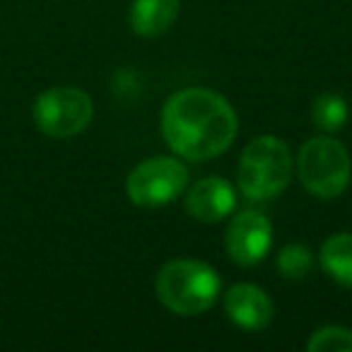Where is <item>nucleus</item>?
Masks as SVG:
<instances>
[{"instance_id": "obj_4", "label": "nucleus", "mask_w": 352, "mask_h": 352, "mask_svg": "<svg viewBox=\"0 0 352 352\" xmlns=\"http://www.w3.org/2000/svg\"><path fill=\"white\" fill-rule=\"evenodd\" d=\"M297 176L314 198L333 201L342 196L352 179V162L345 145L331 135L309 138L297 155Z\"/></svg>"}, {"instance_id": "obj_12", "label": "nucleus", "mask_w": 352, "mask_h": 352, "mask_svg": "<svg viewBox=\"0 0 352 352\" xmlns=\"http://www.w3.org/2000/svg\"><path fill=\"white\" fill-rule=\"evenodd\" d=\"M347 116H350V109L340 94L326 92L314 99L311 104V123L323 133H338L345 126Z\"/></svg>"}, {"instance_id": "obj_9", "label": "nucleus", "mask_w": 352, "mask_h": 352, "mask_svg": "<svg viewBox=\"0 0 352 352\" xmlns=\"http://www.w3.org/2000/svg\"><path fill=\"white\" fill-rule=\"evenodd\" d=\"M236 210V191L220 176H206L186 193V212L198 222L215 225Z\"/></svg>"}, {"instance_id": "obj_3", "label": "nucleus", "mask_w": 352, "mask_h": 352, "mask_svg": "<svg viewBox=\"0 0 352 352\" xmlns=\"http://www.w3.org/2000/svg\"><path fill=\"white\" fill-rule=\"evenodd\" d=\"M292 171L294 160L287 142L275 135H258L241 152L236 182L249 201H270L289 186Z\"/></svg>"}, {"instance_id": "obj_6", "label": "nucleus", "mask_w": 352, "mask_h": 352, "mask_svg": "<svg viewBox=\"0 0 352 352\" xmlns=\"http://www.w3.org/2000/svg\"><path fill=\"white\" fill-rule=\"evenodd\" d=\"M34 123L44 135L65 140L80 135L92 123L94 104L80 87H51L34 99Z\"/></svg>"}, {"instance_id": "obj_11", "label": "nucleus", "mask_w": 352, "mask_h": 352, "mask_svg": "<svg viewBox=\"0 0 352 352\" xmlns=\"http://www.w3.org/2000/svg\"><path fill=\"white\" fill-rule=\"evenodd\" d=\"M318 263H321L323 273L333 280V283L342 285V287H352V234L350 232H340L333 234L323 241L321 251H318Z\"/></svg>"}, {"instance_id": "obj_7", "label": "nucleus", "mask_w": 352, "mask_h": 352, "mask_svg": "<svg viewBox=\"0 0 352 352\" xmlns=\"http://www.w3.org/2000/svg\"><path fill=\"white\" fill-rule=\"evenodd\" d=\"M225 246L230 258L236 265H258L273 249V225L258 210L232 212V220L225 232Z\"/></svg>"}, {"instance_id": "obj_14", "label": "nucleus", "mask_w": 352, "mask_h": 352, "mask_svg": "<svg viewBox=\"0 0 352 352\" xmlns=\"http://www.w3.org/2000/svg\"><path fill=\"white\" fill-rule=\"evenodd\" d=\"M309 352H352V331L342 326H323L307 340Z\"/></svg>"}, {"instance_id": "obj_2", "label": "nucleus", "mask_w": 352, "mask_h": 352, "mask_svg": "<svg viewBox=\"0 0 352 352\" xmlns=\"http://www.w3.org/2000/svg\"><path fill=\"white\" fill-rule=\"evenodd\" d=\"M222 280L212 265L196 258H174L157 273L155 292L162 307L179 316H198L215 307Z\"/></svg>"}, {"instance_id": "obj_1", "label": "nucleus", "mask_w": 352, "mask_h": 352, "mask_svg": "<svg viewBox=\"0 0 352 352\" xmlns=\"http://www.w3.org/2000/svg\"><path fill=\"white\" fill-rule=\"evenodd\" d=\"M160 128L176 157L206 162L230 150L239 133V118L220 92L186 87L164 102Z\"/></svg>"}, {"instance_id": "obj_8", "label": "nucleus", "mask_w": 352, "mask_h": 352, "mask_svg": "<svg viewBox=\"0 0 352 352\" xmlns=\"http://www.w3.org/2000/svg\"><path fill=\"white\" fill-rule=\"evenodd\" d=\"M222 304H225V314L230 316V321L241 331H263L275 316L273 299L263 287L254 283L232 285Z\"/></svg>"}, {"instance_id": "obj_5", "label": "nucleus", "mask_w": 352, "mask_h": 352, "mask_svg": "<svg viewBox=\"0 0 352 352\" xmlns=\"http://www.w3.org/2000/svg\"><path fill=\"white\" fill-rule=\"evenodd\" d=\"M188 186V166L182 157L157 155L133 166L126 193L138 208H162L174 203Z\"/></svg>"}, {"instance_id": "obj_10", "label": "nucleus", "mask_w": 352, "mask_h": 352, "mask_svg": "<svg viewBox=\"0 0 352 352\" xmlns=\"http://www.w3.org/2000/svg\"><path fill=\"white\" fill-rule=\"evenodd\" d=\"M182 12V0H133L128 20L138 36H160Z\"/></svg>"}, {"instance_id": "obj_13", "label": "nucleus", "mask_w": 352, "mask_h": 352, "mask_svg": "<svg viewBox=\"0 0 352 352\" xmlns=\"http://www.w3.org/2000/svg\"><path fill=\"white\" fill-rule=\"evenodd\" d=\"M314 263V251L307 244H287L278 251V258H275V268L283 275L285 280H304L311 273Z\"/></svg>"}]
</instances>
